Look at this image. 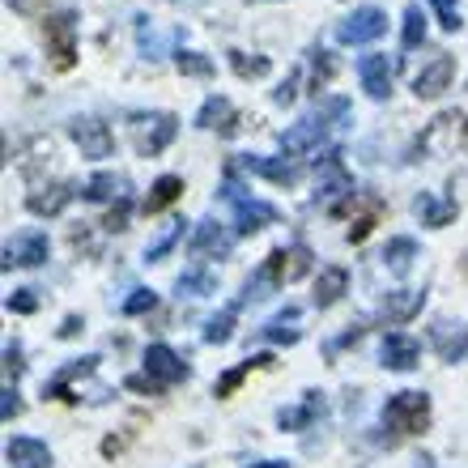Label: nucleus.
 <instances>
[{"mask_svg": "<svg viewBox=\"0 0 468 468\" xmlns=\"http://www.w3.org/2000/svg\"><path fill=\"white\" fill-rule=\"evenodd\" d=\"M383 426L392 434H421L431 426V396L426 392H396L383 405Z\"/></svg>", "mask_w": 468, "mask_h": 468, "instance_id": "nucleus-1", "label": "nucleus"}, {"mask_svg": "<svg viewBox=\"0 0 468 468\" xmlns=\"http://www.w3.org/2000/svg\"><path fill=\"white\" fill-rule=\"evenodd\" d=\"M133 145L141 158H158L162 149H171V141L179 136V115L171 112H149V115H133Z\"/></svg>", "mask_w": 468, "mask_h": 468, "instance_id": "nucleus-2", "label": "nucleus"}, {"mask_svg": "<svg viewBox=\"0 0 468 468\" xmlns=\"http://www.w3.org/2000/svg\"><path fill=\"white\" fill-rule=\"evenodd\" d=\"M43 35H48L51 69H56V73H69L77 64V13L73 9L51 13L48 22H43Z\"/></svg>", "mask_w": 468, "mask_h": 468, "instance_id": "nucleus-3", "label": "nucleus"}, {"mask_svg": "<svg viewBox=\"0 0 468 468\" xmlns=\"http://www.w3.org/2000/svg\"><path fill=\"white\" fill-rule=\"evenodd\" d=\"M311 264H315L311 247L307 243H290V247H272L269 260H264L260 269L269 272L272 285H294V282H303V277L311 272Z\"/></svg>", "mask_w": 468, "mask_h": 468, "instance_id": "nucleus-4", "label": "nucleus"}, {"mask_svg": "<svg viewBox=\"0 0 468 468\" xmlns=\"http://www.w3.org/2000/svg\"><path fill=\"white\" fill-rule=\"evenodd\" d=\"M383 30H388V13L375 9V5H362V9H354L346 22L336 26V38L346 48H362V43H375Z\"/></svg>", "mask_w": 468, "mask_h": 468, "instance_id": "nucleus-5", "label": "nucleus"}, {"mask_svg": "<svg viewBox=\"0 0 468 468\" xmlns=\"http://www.w3.org/2000/svg\"><path fill=\"white\" fill-rule=\"evenodd\" d=\"M69 136H73V145L81 149V158H112L115 154L112 128L102 120H94V115H77V120L69 123Z\"/></svg>", "mask_w": 468, "mask_h": 468, "instance_id": "nucleus-6", "label": "nucleus"}, {"mask_svg": "<svg viewBox=\"0 0 468 468\" xmlns=\"http://www.w3.org/2000/svg\"><path fill=\"white\" fill-rule=\"evenodd\" d=\"M282 149L290 154V158H303V154H315V149L328 141V120L324 115H307V120H298V123H290L282 136Z\"/></svg>", "mask_w": 468, "mask_h": 468, "instance_id": "nucleus-7", "label": "nucleus"}, {"mask_svg": "<svg viewBox=\"0 0 468 468\" xmlns=\"http://www.w3.org/2000/svg\"><path fill=\"white\" fill-rule=\"evenodd\" d=\"M357 77H362V90H367L375 102H383L392 94V77H396V60H388L383 51H370L357 60Z\"/></svg>", "mask_w": 468, "mask_h": 468, "instance_id": "nucleus-8", "label": "nucleus"}, {"mask_svg": "<svg viewBox=\"0 0 468 468\" xmlns=\"http://www.w3.org/2000/svg\"><path fill=\"white\" fill-rule=\"evenodd\" d=\"M145 375L158 383V388H175V383L187 379V362L175 354L171 346H149L145 349Z\"/></svg>", "mask_w": 468, "mask_h": 468, "instance_id": "nucleus-9", "label": "nucleus"}, {"mask_svg": "<svg viewBox=\"0 0 468 468\" xmlns=\"http://www.w3.org/2000/svg\"><path fill=\"white\" fill-rule=\"evenodd\" d=\"M51 256V243H48V234L43 230H26V234H17L9 247H5V269H38L43 260Z\"/></svg>", "mask_w": 468, "mask_h": 468, "instance_id": "nucleus-10", "label": "nucleus"}, {"mask_svg": "<svg viewBox=\"0 0 468 468\" xmlns=\"http://www.w3.org/2000/svg\"><path fill=\"white\" fill-rule=\"evenodd\" d=\"M239 166L251 171V175H260V179H269V184H277V187H294L298 175H303L294 158H264V154H243Z\"/></svg>", "mask_w": 468, "mask_h": 468, "instance_id": "nucleus-11", "label": "nucleus"}, {"mask_svg": "<svg viewBox=\"0 0 468 468\" xmlns=\"http://www.w3.org/2000/svg\"><path fill=\"white\" fill-rule=\"evenodd\" d=\"M452 77H456V56L443 51V56H434V60L413 77V94H418V99H439V94L452 86Z\"/></svg>", "mask_w": 468, "mask_h": 468, "instance_id": "nucleus-12", "label": "nucleus"}, {"mask_svg": "<svg viewBox=\"0 0 468 468\" xmlns=\"http://www.w3.org/2000/svg\"><path fill=\"white\" fill-rule=\"evenodd\" d=\"M234 247V234L226 230L222 222H213V218H205V222H197V230H192V251L205 260H226Z\"/></svg>", "mask_w": 468, "mask_h": 468, "instance_id": "nucleus-13", "label": "nucleus"}, {"mask_svg": "<svg viewBox=\"0 0 468 468\" xmlns=\"http://www.w3.org/2000/svg\"><path fill=\"white\" fill-rule=\"evenodd\" d=\"M197 128H218L222 136H234L239 128H243V120H239V112L230 107V99L209 94V99L200 102V112H197Z\"/></svg>", "mask_w": 468, "mask_h": 468, "instance_id": "nucleus-14", "label": "nucleus"}, {"mask_svg": "<svg viewBox=\"0 0 468 468\" xmlns=\"http://www.w3.org/2000/svg\"><path fill=\"white\" fill-rule=\"evenodd\" d=\"M379 357H383V367L388 370H413L418 367V357H421V346L405 333H388L383 336V346H379Z\"/></svg>", "mask_w": 468, "mask_h": 468, "instance_id": "nucleus-15", "label": "nucleus"}, {"mask_svg": "<svg viewBox=\"0 0 468 468\" xmlns=\"http://www.w3.org/2000/svg\"><path fill=\"white\" fill-rule=\"evenodd\" d=\"M421 307H426V294H421V290H392V294H383L379 315L388 324H409L413 315H421Z\"/></svg>", "mask_w": 468, "mask_h": 468, "instance_id": "nucleus-16", "label": "nucleus"}, {"mask_svg": "<svg viewBox=\"0 0 468 468\" xmlns=\"http://www.w3.org/2000/svg\"><path fill=\"white\" fill-rule=\"evenodd\" d=\"M413 213H418L421 226L443 230V226L456 222V200H443V197H434V192H418V197H413Z\"/></svg>", "mask_w": 468, "mask_h": 468, "instance_id": "nucleus-17", "label": "nucleus"}, {"mask_svg": "<svg viewBox=\"0 0 468 468\" xmlns=\"http://www.w3.org/2000/svg\"><path fill=\"white\" fill-rule=\"evenodd\" d=\"M282 218V213L272 209V205H264V200H239L234 205V230L239 234H256V230H264V226H272Z\"/></svg>", "mask_w": 468, "mask_h": 468, "instance_id": "nucleus-18", "label": "nucleus"}, {"mask_svg": "<svg viewBox=\"0 0 468 468\" xmlns=\"http://www.w3.org/2000/svg\"><path fill=\"white\" fill-rule=\"evenodd\" d=\"M73 200V184H48V187H35L30 197H26V209L35 213V218H56Z\"/></svg>", "mask_w": 468, "mask_h": 468, "instance_id": "nucleus-19", "label": "nucleus"}, {"mask_svg": "<svg viewBox=\"0 0 468 468\" xmlns=\"http://www.w3.org/2000/svg\"><path fill=\"white\" fill-rule=\"evenodd\" d=\"M431 341L443 362H464L468 357V324H456V328H452V324H434Z\"/></svg>", "mask_w": 468, "mask_h": 468, "instance_id": "nucleus-20", "label": "nucleus"}, {"mask_svg": "<svg viewBox=\"0 0 468 468\" xmlns=\"http://www.w3.org/2000/svg\"><path fill=\"white\" fill-rule=\"evenodd\" d=\"M324 392H307V400H303V405H294V409H282V413H277V426H282V431H307L311 421L315 418H324Z\"/></svg>", "mask_w": 468, "mask_h": 468, "instance_id": "nucleus-21", "label": "nucleus"}, {"mask_svg": "<svg viewBox=\"0 0 468 468\" xmlns=\"http://www.w3.org/2000/svg\"><path fill=\"white\" fill-rule=\"evenodd\" d=\"M5 456H9L13 468H51V452L38 439H9Z\"/></svg>", "mask_w": 468, "mask_h": 468, "instance_id": "nucleus-22", "label": "nucleus"}, {"mask_svg": "<svg viewBox=\"0 0 468 468\" xmlns=\"http://www.w3.org/2000/svg\"><path fill=\"white\" fill-rule=\"evenodd\" d=\"M184 197V179L179 175H162V179H154V187H149V197H145V218H158L162 209H171L175 200Z\"/></svg>", "mask_w": 468, "mask_h": 468, "instance_id": "nucleus-23", "label": "nucleus"}, {"mask_svg": "<svg viewBox=\"0 0 468 468\" xmlns=\"http://www.w3.org/2000/svg\"><path fill=\"white\" fill-rule=\"evenodd\" d=\"M81 197L86 200H123L128 197V179H123V175H112V171H99L86 179Z\"/></svg>", "mask_w": 468, "mask_h": 468, "instance_id": "nucleus-24", "label": "nucleus"}, {"mask_svg": "<svg viewBox=\"0 0 468 468\" xmlns=\"http://www.w3.org/2000/svg\"><path fill=\"white\" fill-rule=\"evenodd\" d=\"M383 213H388V205H383V200L375 197V192H367V197H362V213H357L354 226H349V243H367L370 230L379 226Z\"/></svg>", "mask_w": 468, "mask_h": 468, "instance_id": "nucleus-25", "label": "nucleus"}, {"mask_svg": "<svg viewBox=\"0 0 468 468\" xmlns=\"http://www.w3.org/2000/svg\"><path fill=\"white\" fill-rule=\"evenodd\" d=\"M346 290H349V272L341 269V264H328V269L320 272V282H315V307H333Z\"/></svg>", "mask_w": 468, "mask_h": 468, "instance_id": "nucleus-26", "label": "nucleus"}, {"mask_svg": "<svg viewBox=\"0 0 468 468\" xmlns=\"http://www.w3.org/2000/svg\"><path fill=\"white\" fill-rule=\"evenodd\" d=\"M218 290V272L213 269H187L179 272V282H175V294L179 298H205Z\"/></svg>", "mask_w": 468, "mask_h": 468, "instance_id": "nucleus-27", "label": "nucleus"}, {"mask_svg": "<svg viewBox=\"0 0 468 468\" xmlns=\"http://www.w3.org/2000/svg\"><path fill=\"white\" fill-rule=\"evenodd\" d=\"M264 367H272V354H256V357H247L243 367H234V370H226L222 379L213 383V396H218V400H226V396L234 392V388H239V383L247 379V375H251V370H264Z\"/></svg>", "mask_w": 468, "mask_h": 468, "instance_id": "nucleus-28", "label": "nucleus"}, {"mask_svg": "<svg viewBox=\"0 0 468 468\" xmlns=\"http://www.w3.org/2000/svg\"><path fill=\"white\" fill-rule=\"evenodd\" d=\"M413 260H418V243L413 239H392V243L383 247V264L396 272V277H405L413 269Z\"/></svg>", "mask_w": 468, "mask_h": 468, "instance_id": "nucleus-29", "label": "nucleus"}, {"mask_svg": "<svg viewBox=\"0 0 468 468\" xmlns=\"http://www.w3.org/2000/svg\"><path fill=\"white\" fill-rule=\"evenodd\" d=\"M234 324H239V303L222 307L209 324H205V346H226V341L234 336Z\"/></svg>", "mask_w": 468, "mask_h": 468, "instance_id": "nucleus-30", "label": "nucleus"}, {"mask_svg": "<svg viewBox=\"0 0 468 468\" xmlns=\"http://www.w3.org/2000/svg\"><path fill=\"white\" fill-rule=\"evenodd\" d=\"M294 320H298V307H285L282 315H272V320L260 328V336H264V341H277V346H282V341H285V346H294L298 336H303L298 328H290Z\"/></svg>", "mask_w": 468, "mask_h": 468, "instance_id": "nucleus-31", "label": "nucleus"}, {"mask_svg": "<svg viewBox=\"0 0 468 468\" xmlns=\"http://www.w3.org/2000/svg\"><path fill=\"white\" fill-rule=\"evenodd\" d=\"M226 56H230V69L239 77H243V81H260V77H269V56H247V51H226Z\"/></svg>", "mask_w": 468, "mask_h": 468, "instance_id": "nucleus-32", "label": "nucleus"}, {"mask_svg": "<svg viewBox=\"0 0 468 468\" xmlns=\"http://www.w3.org/2000/svg\"><path fill=\"white\" fill-rule=\"evenodd\" d=\"M175 69H179L184 77H200V81H205V77H213V60L205 56V51L179 48V51H175Z\"/></svg>", "mask_w": 468, "mask_h": 468, "instance_id": "nucleus-33", "label": "nucleus"}, {"mask_svg": "<svg viewBox=\"0 0 468 468\" xmlns=\"http://www.w3.org/2000/svg\"><path fill=\"white\" fill-rule=\"evenodd\" d=\"M400 38H405V48H421V43H426V17H421V5H409L405 9Z\"/></svg>", "mask_w": 468, "mask_h": 468, "instance_id": "nucleus-34", "label": "nucleus"}, {"mask_svg": "<svg viewBox=\"0 0 468 468\" xmlns=\"http://www.w3.org/2000/svg\"><path fill=\"white\" fill-rule=\"evenodd\" d=\"M184 234H187V222H175L171 230H166V234H162V239H158V243H149V247H145V260H149V264H158V260L166 256V251H171V247L179 243Z\"/></svg>", "mask_w": 468, "mask_h": 468, "instance_id": "nucleus-35", "label": "nucleus"}, {"mask_svg": "<svg viewBox=\"0 0 468 468\" xmlns=\"http://www.w3.org/2000/svg\"><path fill=\"white\" fill-rule=\"evenodd\" d=\"M158 307V294L154 290H133V294L123 298V315H145V311H154Z\"/></svg>", "mask_w": 468, "mask_h": 468, "instance_id": "nucleus-36", "label": "nucleus"}, {"mask_svg": "<svg viewBox=\"0 0 468 468\" xmlns=\"http://www.w3.org/2000/svg\"><path fill=\"white\" fill-rule=\"evenodd\" d=\"M431 9L439 13V26H443V30H460V26H464V13H460L456 0H431Z\"/></svg>", "mask_w": 468, "mask_h": 468, "instance_id": "nucleus-37", "label": "nucleus"}, {"mask_svg": "<svg viewBox=\"0 0 468 468\" xmlns=\"http://www.w3.org/2000/svg\"><path fill=\"white\" fill-rule=\"evenodd\" d=\"M315 115H324V120H328V128H341V123H349V102L346 99H324Z\"/></svg>", "mask_w": 468, "mask_h": 468, "instance_id": "nucleus-38", "label": "nucleus"}, {"mask_svg": "<svg viewBox=\"0 0 468 468\" xmlns=\"http://www.w3.org/2000/svg\"><path fill=\"white\" fill-rule=\"evenodd\" d=\"M128 213H133V200H128V197H123V200H115V205H112V213L102 218V230H112V234L128 230Z\"/></svg>", "mask_w": 468, "mask_h": 468, "instance_id": "nucleus-39", "label": "nucleus"}, {"mask_svg": "<svg viewBox=\"0 0 468 468\" xmlns=\"http://www.w3.org/2000/svg\"><path fill=\"white\" fill-rule=\"evenodd\" d=\"M5 307L17 311V315H35V311H38V294H35V290H13V294L5 298Z\"/></svg>", "mask_w": 468, "mask_h": 468, "instance_id": "nucleus-40", "label": "nucleus"}, {"mask_svg": "<svg viewBox=\"0 0 468 468\" xmlns=\"http://www.w3.org/2000/svg\"><path fill=\"white\" fill-rule=\"evenodd\" d=\"M311 64H315V90L320 86H328V81H333V73H336V64H333V56H328V51H311Z\"/></svg>", "mask_w": 468, "mask_h": 468, "instance_id": "nucleus-41", "label": "nucleus"}, {"mask_svg": "<svg viewBox=\"0 0 468 468\" xmlns=\"http://www.w3.org/2000/svg\"><path fill=\"white\" fill-rule=\"evenodd\" d=\"M294 99H298V73H290L282 86L272 90V102H277V107H290Z\"/></svg>", "mask_w": 468, "mask_h": 468, "instance_id": "nucleus-42", "label": "nucleus"}, {"mask_svg": "<svg viewBox=\"0 0 468 468\" xmlns=\"http://www.w3.org/2000/svg\"><path fill=\"white\" fill-rule=\"evenodd\" d=\"M5 375H9V379H17V375H22V346H17V341H9V346H5Z\"/></svg>", "mask_w": 468, "mask_h": 468, "instance_id": "nucleus-43", "label": "nucleus"}, {"mask_svg": "<svg viewBox=\"0 0 468 468\" xmlns=\"http://www.w3.org/2000/svg\"><path fill=\"white\" fill-rule=\"evenodd\" d=\"M17 413H22V400H17V392H13V388H5V400H0V418L13 421Z\"/></svg>", "mask_w": 468, "mask_h": 468, "instance_id": "nucleus-44", "label": "nucleus"}, {"mask_svg": "<svg viewBox=\"0 0 468 468\" xmlns=\"http://www.w3.org/2000/svg\"><path fill=\"white\" fill-rule=\"evenodd\" d=\"M362 333H367V324H354V328H349V333L341 336V341H336L333 349H341V346H354V341H362Z\"/></svg>", "mask_w": 468, "mask_h": 468, "instance_id": "nucleus-45", "label": "nucleus"}, {"mask_svg": "<svg viewBox=\"0 0 468 468\" xmlns=\"http://www.w3.org/2000/svg\"><path fill=\"white\" fill-rule=\"evenodd\" d=\"M81 333V320H77V315H69V320L60 324V336H77Z\"/></svg>", "mask_w": 468, "mask_h": 468, "instance_id": "nucleus-46", "label": "nucleus"}, {"mask_svg": "<svg viewBox=\"0 0 468 468\" xmlns=\"http://www.w3.org/2000/svg\"><path fill=\"white\" fill-rule=\"evenodd\" d=\"M247 468H290L285 460H264V464H247Z\"/></svg>", "mask_w": 468, "mask_h": 468, "instance_id": "nucleus-47", "label": "nucleus"}, {"mask_svg": "<svg viewBox=\"0 0 468 468\" xmlns=\"http://www.w3.org/2000/svg\"><path fill=\"white\" fill-rule=\"evenodd\" d=\"M460 269H464V277H468V251H464V264H460Z\"/></svg>", "mask_w": 468, "mask_h": 468, "instance_id": "nucleus-48", "label": "nucleus"}, {"mask_svg": "<svg viewBox=\"0 0 468 468\" xmlns=\"http://www.w3.org/2000/svg\"><path fill=\"white\" fill-rule=\"evenodd\" d=\"M421 468H431V460H421Z\"/></svg>", "mask_w": 468, "mask_h": 468, "instance_id": "nucleus-49", "label": "nucleus"}, {"mask_svg": "<svg viewBox=\"0 0 468 468\" xmlns=\"http://www.w3.org/2000/svg\"><path fill=\"white\" fill-rule=\"evenodd\" d=\"M187 468H200V464H187Z\"/></svg>", "mask_w": 468, "mask_h": 468, "instance_id": "nucleus-50", "label": "nucleus"}, {"mask_svg": "<svg viewBox=\"0 0 468 468\" xmlns=\"http://www.w3.org/2000/svg\"><path fill=\"white\" fill-rule=\"evenodd\" d=\"M247 5H256V0H247Z\"/></svg>", "mask_w": 468, "mask_h": 468, "instance_id": "nucleus-51", "label": "nucleus"}]
</instances>
